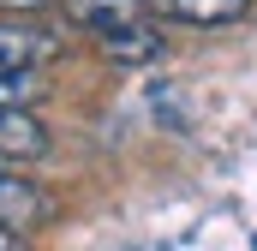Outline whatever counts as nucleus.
<instances>
[{
  "label": "nucleus",
  "mask_w": 257,
  "mask_h": 251,
  "mask_svg": "<svg viewBox=\"0 0 257 251\" xmlns=\"http://www.w3.org/2000/svg\"><path fill=\"white\" fill-rule=\"evenodd\" d=\"M48 221H54V197L36 186V180L12 174V168L0 162V227H12V233H36V227H48Z\"/></svg>",
  "instance_id": "f257e3e1"
},
{
  "label": "nucleus",
  "mask_w": 257,
  "mask_h": 251,
  "mask_svg": "<svg viewBox=\"0 0 257 251\" xmlns=\"http://www.w3.org/2000/svg\"><path fill=\"white\" fill-rule=\"evenodd\" d=\"M66 54V42L42 24H0V72H42Z\"/></svg>",
  "instance_id": "f03ea898"
},
{
  "label": "nucleus",
  "mask_w": 257,
  "mask_h": 251,
  "mask_svg": "<svg viewBox=\"0 0 257 251\" xmlns=\"http://www.w3.org/2000/svg\"><path fill=\"white\" fill-rule=\"evenodd\" d=\"M54 138L30 108H0V162H42Z\"/></svg>",
  "instance_id": "7ed1b4c3"
},
{
  "label": "nucleus",
  "mask_w": 257,
  "mask_h": 251,
  "mask_svg": "<svg viewBox=\"0 0 257 251\" xmlns=\"http://www.w3.org/2000/svg\"><path fill=\"white\" fill-rule=\"evenodd\" d=\"M102 42V54L114 66H150V60H162V30L150 24V18H138V24H120V30H108V36H96Z\"/></svg>",
  "instance_id": "20e7f679"
},
{
  "label": "nucleus",
  "mask_w": 257,
  "mask_h": 251,
  "mask_svg": "<svg viewBox=\"0 0 257 251\" xmlns=\"http://www.w3.org/2000/svg\"><path fill=\"white\" fill-rule=\"evenodd\" d=\"M144 12H150V0H66V18L78 30H96V36H108L120 24H138Z\"/></svg>",
  "instance_id": "39448f33"
},
{
  "label": "nucleus",
  "mask_w": 257,
  "mask_h": 251,
  "mask_svg": "<svg viewBox=\"0 0 257 251\" xmlns=\"http://www.w3.org/2000/svg\"><path fill=\"white\" fill-rule=\"evenodd\" d=\"M150 12H162V18H174V24H203V30H215V24H239V18L251 12V0H150Z\"/></svg>",
  "instance_id": "423d86ee"
},
{
  "label": "nucleus",
  "mask_w": 257,
  "mask_h": 251,
  "mask_svg": "<svg viewBox=\"0 0 257 251\" xmlns=\"http://www.w3.org/2000/svg\"><path fill=\"white\" fill-rule=\"evenodd\" d=\"M0 251H30V233H12V227H0Z\"/></svg>",
  "instance_id": "0eeeda50"
},
{
  "label": "nucleus",
  "mask_w": 257,
  "mask_h": 251,
  "mask_svg": "<svg viewBox=\"0 0 257 251\" xmlns=\"http://www.w3.org/2000/svg\"><path fill=\"white\" fill-rule=\"evenodd\" d=\"M6 12H36V6H48V0H0Z\"/></svg>",
  "instance_id": "6e6552de"
},
{
  "label": "nucleus",
  "mask_w": 257,
  "mask_h": 251,
  "mask_svg": "<svg viewBox=\"0 0 257 251\" xmlns=\"http://www.w3.org/2000/svg\"><path fill=\"white\" fill-rule=\"evenodd\" d=\"M251 245H257V233H251Z\"/></svg>",
  "instance_id": "1a4fd4ad"
}]
</instances>
